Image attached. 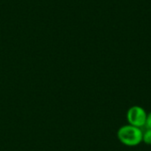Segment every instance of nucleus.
<instances>
[{
	"mask_svg": "<svg viewBox=\"0 0 151 151\" xmlns=\"http://www.w3.org/2000/svg\"><path fill=\"white\" fill-rule=\"evenodd\" d=\"M146 128L151 129V112L147 114V119H146V124H145Z\"/></svg>",
	"mask_w": 151,
	"mask_h": 151,
	"instance_id": "4",
	"label": "nucleus"
},
{
	"mask_svg": "<svg viewBox=\"0 0 151 151\" xmlns=\"http://www.w3.org/2000/svg\"><path fill=\"white\" fill-rule=\"evenodd\" d=\"M147 114L148 113L142 107L134 105L128 109L127 112V119L129 125L142 128L145 127Z\"/></svg>",
	"mask_w": 151,
	"mask_h": 151,
	"instance_id": "2",
	"label": "nucleus"
},
{
	"mask_svg": "<svg viewBox=\"0 0 151 151\" xmlns=\"http://www.w3.org/2000/svg\"><path fill=\"white\" fill-rule=\"evenodd\" d=\"M142 134L143 131L142 128L126 125L121 127L117 132V137L119 141L125 146L127 147H135L142 142Z\"/></svg>",
	"mask_w": 151,
	"mask_h": 151,
	"instance_id": "1",
	"label": "nucleus"
},
{
	"mask_svg": "<svg viewBox=\"0 0 151 151\" xmlns=\"http://www.w3.org/2000/svg\"><path fill=\"white\" fill-rule=\"evenodd\" d=\"M142 142L147 144V145H151V129L147 128L142 134Z\"/></svg>",
	"mask_w": 151,
	"mask_h": 151,
	"instance_id": "3",
	"label": "nucleus"
}]
</instances>
